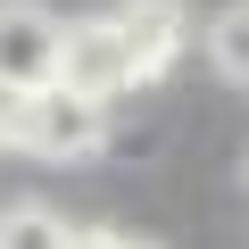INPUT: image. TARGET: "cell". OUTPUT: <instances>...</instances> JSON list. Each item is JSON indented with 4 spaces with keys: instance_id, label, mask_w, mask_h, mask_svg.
Listing matches in <instances>:
<instances>
[{
    "instance_id": "7",
    "label": "cell",
    "mask_w": 249,
    "mask_h": 249,
    "mask_svg": "<svg viewBox=\"0 0 249 249\" xmlns=\"http://www.w3.org/2000/svg\"><path fill=\"white\" fill-rule=\"evenodd\" d=\"M241 183H249V158H241Z\"/></svg>"
},
{
    "instance_id": "4",
    "label": "cell",
    "mask_w": 249,
    "mask_h": 249,
    "mask_svg": "<svg viewBox=\"0 0 249 249\" xmlns=\"http://www.w3.org/2000/svg\"><path fill=\"white\" fill-rule=\"evenodd\" d=\"M58 83H67V91H83V100H116V91H133V58H124V42H116L108 9L67 25V42H58Z\"/></svg>"
},
{
    "instance_id": "5",
    "label": "cell",
    "mask_w": 249,
    "mask_h": 249,
    "mask_svg": "<svg viewBox=\"0 0 249 249\" xmlns=\"http://www.w3.org/2000/svg\"><path fill=\"white\" fill-rule=\"evenodd\" d=\"M0 249H75V224L50 199H9L0 208Z\"/></svg>"
},
{
    "instance_id": "2",
    "label": "cell",
    "mask_w": 249,
    "mask_h": 249,
    "mask_svg": "<svg viewBox=\"0 0 249 249\" xmlns=\"http://www.w3.org/2000/svg\"><path fill=\"white\" fill-rule=\"evenodd\" d=\"M58 42H67L58 9H42V0H0V91L58 83Z\"/></svg>"
},
{
    "instance_id": "1",
    "label": "cell",
    "mask_w": 249,
    "mask_h": 249,
    "mask_svg": "<svg viewBox=\"0 0 249 249\" xmlns=\"http://www.w3.org/2000/svg\"><path fill=\"white\" fill-rule=\"evenodd\" d=\"M0 142L42 158V166H83L108 150V100H83L67 83L42 91H0Z\"/></svg>"
},
{
    "instance_id": "3",
    "label": "cell",
    "mask_w": 249,
    "mask_h": 249,
    "mask_svg": "<svg viewBox=\"0 0 249 249\" xmlns=\"http://www.w3.org/2000/svg\"><path fill=\"white\" fill-rule=\"evenodd\" d=\"M108 25H116L124 58H133V83H158L191 50V9H183V0H116Z\"/></svg>"
},
{
    "instance_id": "6",
    "label": "cell",
    "mask_w": 249,
    "mask_h": 249,
    "mask_svg": "<svg viewBox=\"0 0 249 249\" xmlns=\"http://www.w3.org/2000/svg\"><path fill=\"white\" fill-rule=\"evenodd\" d=\"M208 58H216V75L249 83V0H232V9L208 17Z\"/></svg>"
}]
</instances>
